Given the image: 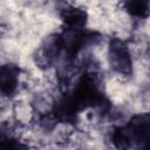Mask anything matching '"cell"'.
I'll return each mask as SVG.
<instances>
[{"label":"cell","mask_w":150,"mask_h":150,"mask_svg":"<svg viewBox=\"0 0 150 150\" xmlns=\"http://www.w3.org/2000/svg\"><path fill=\"white\" fill-rule=\"evenodd\" d=\"M108 60L112 70L121 75H130L132 71V61L125 42L121 39L114 38L109 42Z\"/></svg>","instance_id":"1"},{"label":"cell","mask_w":150,"mask_h":150,"mask_svg":"<svg viewBox=\"0 0 150 150\" xmlns=\"http://www.w3.org/2000/svg\"><path fill=\"white\" fill-rule=\"evenodd\" d=\"M127 12L136 18H146L150 14L149 0H129L125 4Z\"/></svg>","instance_id":"5"},{"label":"cell","mask_w":150,"mask_h":150,"mask_svg":"<svg viewBox=\"0 0 150 150\" xmlns=\"http://www.w3.org/2000/svg\"><path fill=\"white\" fill-rule=\"evenodd\" d=\"M61 19L69 29H81L87 23V13L76 7H66L61 12Z\"/></svg>","instance_id":"4"},{"label":"cell","mask_w":150,"mask_h":150,"mask_svg":"<svg viewBox=\"0 0 150 150\" xmlns=\"http://www.w3.org/2000/svg\"><path fill=\"white\" fill-rule=\"evenodd\" d=\"M130 144H138L142 148H150V114H138L130 118L124 127Z\"/></svg>","instance_id":"2"},{"label":"cell","mask_w":150,"mask_h":150,"mask_svg":"<svg viewBox=\"0 0 150 150\" xmlns=\"http://www.w3.org/2000/svg\"><path fill=\"white\" fill-rule=\"evenodd\" d=\"M19 68L14 64H4L0 70V90L2 95L11 96L18 86Z\"/></svg>","instance_id":"3"}]
</instances>
